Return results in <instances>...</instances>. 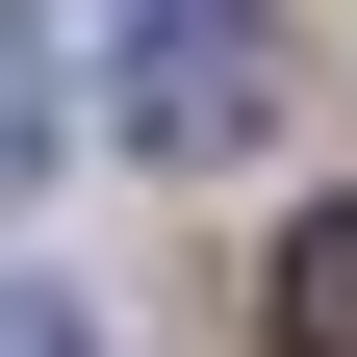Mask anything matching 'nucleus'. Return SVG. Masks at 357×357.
Returning <instances> with one entry per match:
<instances>
[{"instance_id": "f257e3e1", "label": "nucleus", "mask_w": 357, "mask_h": 357, "mask_svg": "<svg viewBox=\"0 0 357 357\" xmlns=\"http://www.w3.org/2000/svg\"><path fill=\"white\" fill-rule=\"evenodd\" d=\"M102 128L128 153H255L281 128V0H128V52H102Z\"/></svg>"}, {"instance_id": "f03ea898", "label": "nucleus", "mask_w": 357, "mask_h": 357, "mask_svg": "<svg viewBox=\"0 0 357 357\" xmlns=\"http://www.w3.org/2000/svg\"><path fill=\"white\" fill-rule=\"evenodd\" d=\"M281 357H357V204L281 230Z\"/></svg>"}, {"instance_id": "7ed1b4c3", "label": "nucleus", "mask_w": 357, "mask_h": 357, "mask_svg": "<svg viewBox=\"0 0 357 357\" xmlns=\"http://www.w3.org/2000/svg\"><path fill=\"white\" fill-rule=\"evenodd\" d=\"M26 178H52V52L0 26V204H26Z\"/></svg>"}, {"instance_id": "20e7f679", "label": "nucleus", "mask_w": 357, "mask_h": 357, "mask_svg": "<svg viewBox=\"0 0 357 357\" xmlns=\"http://www.w3.org/2000/svg\"><path fill=\"white\" fill-rule=\"evenodd\" d=\"M0 357H77V306H26V281H0Z\"/></svg>"}]
</instances>
